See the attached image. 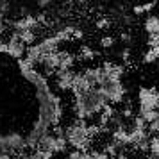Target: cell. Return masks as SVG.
<instances>
[{
    "mask_svg": "<svg viewBox=\"0 0 159 159\" xmlns=\"http://www.w3.org/2000/svg\"><path fill=\"white\" fill-rule=\"evenodd\" d=\"M138 111H159V89L156 86L138 89Z\"/></svg>",
    "mask_w": 159,
    "mask_h": 159,
    "instance_id": "1",
    "label": "cell"
},
{
    "mask_svg": "<svg viewBox=\"0 0 159 159\" xmlns=\"http://www.w3.org/2000/svg\"><path fill=\"white\" fill-rule=\"evenodd\" d=\"M2 52L9 56L11 59H16L18 63L23 61L27 57V52H29V45L23 43L22 39H18L15 36H9L7 39H4V45H2Z\"/></svg>",
    "mask_w": 159,
    "mask_h": 159,
    "instance_id": "2",
    "label": "cell"
},
{
    "mask_svg": "<svg viewBox=\"0 0 159 159\" xmlns=\"http://www.w3.org/2000/svg\"><path fill=\"white\" fill-rule=\"evenodd\" d=\"M143 29H145V32H147L148 36H152V34H159V15L152 13V15L145 16Z\"/></svg>",
    "mask_w": 159,
    "mask_h": 159,
    "instance_id": "3",
    "label": "cell"
},
{
    "mask_svg": "<svg viewBox=\"0 0 159 159\" xmlns=\"http://www.w3.org/2000/svg\"><path fill=\"white\" fill-rule=\"evenodd\" d=\"M156 7H157L156 2H152V4H143V6H134V7H132V13L136 16H141V15L148 16V15H152V11Z\"/></svg>",
    "mask_w": 159,
    "mask_h": 159,
    "instance_id": "4",
    "label": "cell"
},
{
    "mask_svg": "<svg viewBox=\"0 0 159 159\" xmlns=\"http://www.w3.org/2000/svg\"><path fill=\"white\" fill-rule=\"evenodd\" d=\"M148 154L152 156V159H159V134H152L150 136Z\"/></svg>",
    "mask_w": 159,
    "mask_h": 159,
    "instance_id": "5",
    "label": "cell"
},
{
    "mask_svg": "<svg viewBox=\"0 0 159 159\" xmlns=\"http://www.w3.org/2000/svg\"><path fill=\"white\" fill-rule=\"evenodd\" d=\"M159 61V48H148L143 56V63L145 65H152Z\"/></svg>",
    "mask_w": 159,
    "mask_h": 159,
    "instance_id": "6",
    "label": "cell"
},
{
    "mask_svg": "<svg viewBox=\"0 0 159 159\" xmlns=\"http://www.w3.org/2000/svg\"><path fill=\"white\" fill-rule=\"evenodd\" d=\"M80 56H82V59H86V61H91V59L97 56V52H95L91 47H88V45H82V47H80Z\"/></svg>",
    "mask_w": 159,
    "mask_h": 159,
    "instance_id": "7",
    "label": "cell"
},
{
    "mask_svg": "<svg viewBox=\"0 0 159 159\" xmlns=\"http://www.w3.org/2000/svg\"><path fill=\"white\" fill-rule=\"evenodd\" d=\"M100 45H102V48H111V47L115 45V38L113 36H104L100 39Z\"/></svg>",
    "mask_w": 159,
    "mask_h": 159,
    "instance_id": "8",
    "label": "cell"
},
{
    "mask_svg": "<svg viewBox=\"0 0 159 159\" xmlns=\"http://www.w3.org/2000/svg\"><path fill=\"white\" fill-rule=\"evenodd\" d=\"M148 48H159V34L148 36Z\"/></svg>",
    "mask_w": 159,
    "mask_h": 159,
    "instance_id": "9",
    "label": "cell"
},
{
    "mask_svg": "<svg viewBox=\"0 0 159 159\" xmlns=\"http://www.w3.org/2000/svg\"><path fill=\"white\" fill-rule=\"evenodd\" d=\"M91 154H93V159H115L113 156H109V154H106L104 150H93Z\"/></svg>",
    "mask_w": 159,
    "mask_h": 159,
    "instance_id": "10",
    "label": "cell"
},
{
    "mask_svg": "<svg viewBox=\"0 0 159 159\" xmlns=\"http://www.w3.org/2000/svg\"><path fill=\"white\" fill-rule=\"evenodd\" d=\"M107 20H100V22H97V27H106V25H107Z\"/></svg>",
    "mask_w": 159,
    "mask_h": 159,
    "instance_id": "11",
    "label": "cell"
}]
</instances>
